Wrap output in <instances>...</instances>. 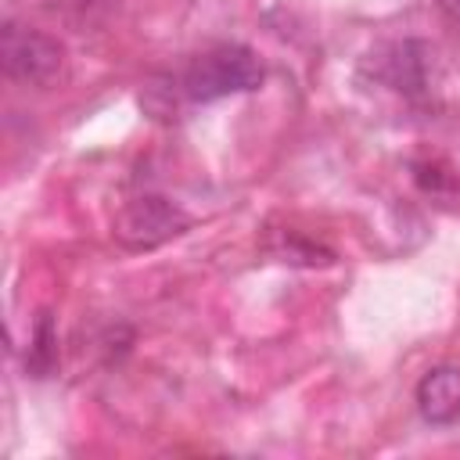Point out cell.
<instances>
[{
	"label": "cell",
	"instance_id": "obj_9",
	"mask_svg": "<svg viewBox=\"0 0 460 460\" xmlns=\"http://www.w3.org/2000/svg\"><path fill=\"white\" fill-rule=\"evenodd\" d=\"M438 7H442V14H446L449 22L460 25V0H438Z\"/></svg>",
	"mask_w": 460,
	"mask_h": 460
},
{
	"label": "cell",
	"instance_id": "obj_3",
	"mask_svg": "<svg viewBox=\"0 0 460 460\" xmlns=\"http://www.w3.org/2000/svg\"><path fill=\"white\" fill-rule=\"evenodd\" d=\"M187 226H190V216L180 205H172L169 198H158V194H140L119 208L111 234L129 252H151V248L180 237Z\"/></svg>",
	"mask_w": 460,
	"mask_h": 460
},
{
	"label": "cell",
	"instance_id": "obj_6",
	"mask_svg": "<svg viewBox=\"0 0 460 460\" xmlns=\"http://www.w3.org/2000/svg\"><path fill=\"white\" fill-rule=\"evenodd\" d=\"M58 331H54V316L50 313H40L36 316V327H32V338H29V349H25V374L32 377H50L58 370Z\"/></svg>",
	"mask_w": 460,
	"mask_h": 460
},
{
	"label": "cell",
	"instance_id": "obj_2",
	"mask_svg": "<svg viewBox=\"0 0 460 460\" xmlns=\"http://www.w3.org/2000/svg\"><path fill=\"white\" fill-rule=\"evenodd\" d=\"M0 65H4V75L14 83L50 86L65 68V47L40 29L7 22L0 32Z\"/></svg>",
	"mask_w": 460,
	"mask_h": 460
},
{
	"label": "cell",
	"instance_id": "obj_8",
	"mask_svg": "<svg viewBox=\"0 0 460 460\" xmlns=\"http://www.w3.org/2000/svg\"><path fill=\"white\" fill-rule=\"evenodd\" d=\"M273 255H277L280 262H298V266H327V262L334 259L331 248H323L320 241H309V237H302V234H295V230L284 234V241L273 248Z\"/></svg>",
	"mask_w": 460,
	"mask_h": 460
},
{
	"label": "cell",
	"instance_id": "obj_1",
	"mask_svg": "<svg viewBox=\"0 0 460 460\" xmlns=\"http://www.w3.org/2000/svg\"><path fill=\"white\" fill-rule=\"evenodd\" d=\"M262 61L244 43H219L190 61L180 79V93L194 104H212L230 93H248L262 83Z\"/></svg>",
	"mask_w": 460,
	"mask_h": 460
},
{
	"label": "cell",
	"instance_id": "obj_5",
	"mask_svg": "<svg viewBox=\"0 0 460 460\" xmlns=\"http://www.w3.org/2000/svg\"><path fill=\"white\" fill-rule=\"evenodd\" d=\"M417 410L435 428H449L460 420V367L456 363H438L417 381Z\"/></svg>",
	"mask_w": 460,
	"mask_h": 460
},
{
	"label": "cell",
	"instance_id": "obj_4",
	"mask_svg": "<svg viewBox=\"0 0 460 460\" xmlns=\"http://www.w3.org/2000/svg\"><path fill=\"white\" fill-rule=\"evenodd\" d=\"M431 58H435V50H431L424 40H395V43L377 47V50L363 61V68H367L377 83H385V86H392L395 93L417 101V97L428 93Z\"/></svg>",
	"mask_w": 460,
	"mask_h": 460
},
{
	"label": "cell",
	"instance_id": "obj_7",
	"mask_svg": "<svg viewBox=\"0 0 460 460\" xmlns=\"http://www.w3.org/2000/svg\"><path fill=\"white\" fill-rule=\"evenodd\" d=\"M413 180L424 194L431 198H453L460 190V176L453 165H446L442 158H420L413 162Z\"/></svg>",
	"mask_w": 460,
	"mask_h": 460
}]
</instances>
